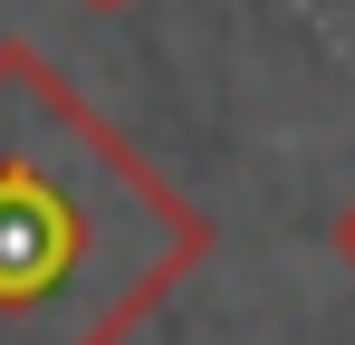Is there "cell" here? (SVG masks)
<instances>
[{"label": "cell", "mask_w": 355, "mask_h": 345, "mask_svg": "<svg viewBox=\"0 0 355 345\" xmlns=\"http://www.w3.org/2000/svg\"><path fill=\"white\" fill-rule=\"evenodd\" d=\"M211 259V211L67 67L0 39V345H125Z\"/></svg>", "instance_id": "cell-1"}, {"label": "cell", "mask_w": 355, "mask_h": 345, "mask_svg": "<svg viewBox=\"0 0 355 345\" xmlns=\"http://www.w3.org/2000/svg\"><path fill=\"white\" fill-rule=\"evenodd\" d=\"M77 10H135V0H77Z\"/></svg>", "instance_id": "cell-3"}, {"label": "cell", "mask_w": 355, "mask_h": 345, "mask_svg": "<svg viewBox=\"0 0 355 345\" xmlns=\"http://www.w3.org/2000/svg\"><path fill=\"white\" fill-rule=\"evenodd\" d=\"M327 249H336V259H346V269H355V202H346V211H336V230H327Z\"/></svg>", "instance_id": "cell-2"}]
</instances>
